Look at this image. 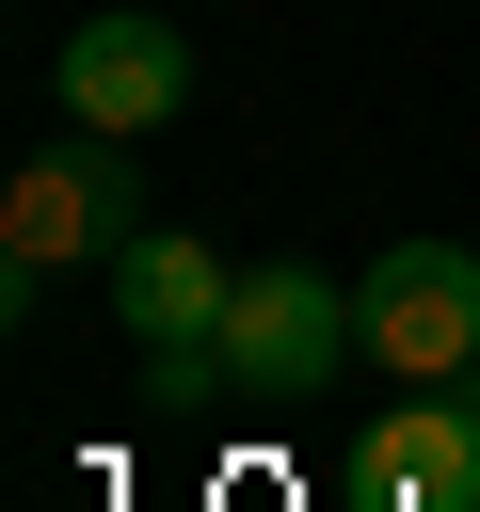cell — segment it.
Listing matches in <instances>:
<instances>
[{
	"instance_id": "cell-4",
	"label": "cell",
	"mask_w": 480,
	"mask_h": 512,
	"mask_svg": "<svg viewBox=\"0 0 480 512\" xmlns=\"http://www.w3.org/2000/svg\"><path fill=\"white\" fill-rule=\"evenodd\" d=\"M48 96H64V128L144 144L160 112H192V32H176V16H80V32L48 48Z\"/></svg>"
},
{
	"instance_id": "cell-2",
	"label": "cell",
	"mask_w": 480,
	"mask_h": 512,
	"mask_svg": "<svg viewBox=\"0 0 480 512\" xmlns=\"http://www.w3.org/2000/svg\"><path fill=\"white\" fill-rule=\"evenodd\" d=\"M352 352H368V320H352V288H336L320 256H240V288H224V368H240V400H320Z\"/></svg>"
},
{
	"instance_id": "cell-6",
	"label": "cell",
	"mask_w": 480,
	"mask_h": 512,
	"mask_svg": "<svg viewBox=\"0 0 480 512\" xmlns=\"http://www.w3.org/2000/svg\"><path fill=\"white\" fill-rule=\"evenodd\" d=\"M224 288H240V272H224L208 240H176V224H144V240L112 256V320H128L144 352H160V336H224Z\"/></svg>"
},
{
	"instance_id": "cell-5",
	"label": "cell",
	"mask_w": 480,
	"mask_h": 512,
	"mask_svg": "<svg viewBox=\"0 0 480 512\" xmlns=\"http://www.w3.org/2000/svg\"><path fill=\"white\" fill-rule=\"evenodd\" d=\"M352 512H480V416L400 400V416L352 448Z\"/></svg>"
},
{
	"instance_id": "cell-1",
	"label": "cell",
	"mask_w": 480,
	"mask_h": 512,
	"mask_svg": "<svg viewBox=\"0 0 480 512\" xmlns=\"http://www.w3.org/2000/svg\"><path fill=\"white\" fill-rule=\"evenodd\" d=\"M128 240H144V176H128L112 128H80V144L16 160V192H0V304L32 320L64 272H112Z\"/></svg>"
},
{
	"instance_id": "cell-3",
	"label": "cell",
	"mask_w": 480,
	"mask_h": 512,
	"mask_svg": "<svg viewBox=\"0 0 480 512\" xmlns=\"http://www.w3.org/2000/svg\"><path fill=\"white\" fill-rule=\"evenodd\" d=\"M352 320H368L384 384H464L480 368V240H384L352 272Z\"/></svg>"
}]
</instances>
